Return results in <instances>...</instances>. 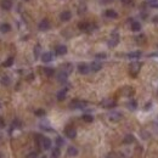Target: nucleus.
Here are the masks:
<instances>
[{
  "label": "nucleus",
  "instance_id": "nucleus-9",
  "mask_svg": "<svg viewBox=\"0 0 158 158\" xmlns=\"http://www.w3.org/2000/svg\"><path fill=\"white\" fill-rule=\"evenodd\" d=\"M38 28L40 29V31H47V29L50 28V22H49L47 19H43V21L39 23Z\"/></svg>",
  "mask_w": 158,
  "mask_h": 158
},
{
  "label": "nucleus",
  "instance_id": "nucleus-38",
  "mask_svg": "<svg viewBox=\"0 0 158 158\" xmlns=\"http://www.w3.org/2000/svg\"><path fill=\"white\" fill-rule=\"evenodd\" d=\"M5 126V120H4V118L0 117V128H4Z\"/></svg>",
  "mask_w": 158,
  "mask_h": 158
},
{
  "label": "nucleus",
  "instance_id": "nucleus-31",
  "mask_svg": "<svg viewBox=\"0 0 158 158\" xmlns=\"http://www.w3.org/2000/svg\"><path fill=\"white\" fill-rule=\"evenodd\" d=\"M1 84H3V85H9L10 84V78L9 77H3V79H1Z\"/></svg>",
  "mask_w": 158,
  "mask_h": 158
},
{
  "label": "nucleus",
  "instance_id": "nucleus-11",
  "mask_svg": "<svg viewBox=\"0 0 158 158\" xmlns=\"http://www.w3.org/2000/svg\"><path fill=\"white\" fill-rule=\"evenodd\" d=\"M41 61L45 63L51 62L52 61V54L51 52H44V54L41 55Z\"/></svg>",
  "mask_w": 158,
  "mask_h": 158
},
{
  "label": "nucleus",
  "instance_id": "nucleus-21",
  "mask_svg": "<svg viewBox=\"0 0 158 158\" xmlns=\"http://www.w3.org/2000/svg\"><path fill=\"white\" fill-rule=\"evenodd\" d=\"M134 136L131 135V134H128V135H125V137L123 139V142L124 144H126V145H129V144H133L134 142Z\"/></svg>",
  "mask_w": 158,
  "mask_h": 158
},
{
  "label": "nucleus",
  "instance_id": "nucleus-42",
  "mask_svg": "<svg viewBox=\"0 0 158 158\" xmlns=\"http://www.w3.org/2000/svg\"><path fill=\"white\" fill-rule=\"evenodd\" d=\"M0 108H1V103H0Z\"/></svg>",
  "mask_w": 158,
  "mask_h": 158
},
{
  "label": "nucleus",
  "instance_id": "nucleus-5",
  "mask_svg": "<svg viewBox=\"0 0 158 158\" xmlns=\"http://www.w3.org/2000/svg\"><path fill=\"white\" fill-rule=\"evenodd\" d=\"M78 27H79V29L80 31H85V32H91L92 31V24H90V23H86V22H80L78 24Z\"/></svg>",
  "mask_w": 158,
  "mask_h": 158
},
{
  "label": "nucleus",
  "instance_id": "nucleus-24",
  "mask_svg": "<svg viewBox=\"0 0 158 158\" xmlns=\"http://www.w3.org/2000/svg\"><path fill=\"white\" fill-rule=\"evenodd\" d=\"M44 73H45V76H47V77H52L54 76V73H55V71H54V68H51V67H45Z\"/></svg>",
  "mask_w": 158,
  "mask_h": 158
},
{
  "label": "nucleus",
  "instance_id": "nucleus-32",
  "mask_svg": "<svg viewBox=\"0 0 158 158\" xmlns=\"http://www.w3.org/2000/svg\"><path fill=\"white\" fill-rule=\"evenodd\" d=\"M34 113H35V116H38V117H43V116H45V111L44 110H37Z\"/></svg>",
  "mask_w": 158,
  "mask_h": 158
},
{
  "label": "nucleus",
  "instance_id": "nucleus-10",
  "mask_svg": "<svg viewBox=\"0 0 158 158\" xmlns=\"http://www.w3.org/2000/svg\"><path fill=\"white\" fill-rule=\"evenodd\" d=\"M60 18H61V21H63V22H67V21H70V19L72 18V13H71L70 11H63V12L61 13Z\"/></svg>",
  "mask_w": 158,
  "mask_h": 158
},
{
  "label": "nucleus",
  "instance_id": "nucleus-2",
  "mask_svg": "<svg viewBox=\"0 0 158 158\" xmlns=\"http://www.w3.org/2000/svg\"><path fill=\"white\" fill-rule=\"evenodd\" d=\"M119 43V35H118V33H112V35H111V39L108 40V46L110 47H114L116 45Z\"/></svg>",
  "mask_w": 158,
  "mask_h": 158
},
{
  "label": "nucleus",
  "instance_id": "nucleus-39",
  "mask_svg": "<svg viewBox=\"0 0 158 158\" xmlns=\"http://www.w3.org/2000/svg\"><path fill=\"white\" fill-rule=\"evenodd\" d=\"M41 158H47V157H45V156H43V157H41Z\"/></svg>",
  "mask_w": 158,
  "mask_h": 158
},
{
  "label": "nucleus",
  "instance_id": "nucleus-23",
  "mask_svg": "<svg viewBox=\"0 0 158 158\" xmlns=\"http://www.w3.org/2000/svg\"><path fill=\"white\" fill-rule=\"evenodd\" d=\"M129 58H139L141 57V51H133V52H129L128 54Z\"/></svg>",
  "mask_w": 158,
  "mask_h": 158
},
{
  "label": "nucleus",
  "instance_id": "nucleus-41",
  "mask_svg": "<svg viewBox=\"0 0 158 158\" xmlns=\"http://www.w3.org/2000/svg\"><path fill=\"white\" fill-rule=\"evenodd\" d=\"M0 140H1V134H0Z\"/></svg>",
  "mask_w": 158,
  "mask_h": 158
},
{
  "label": "nucleus",
  "instance_id": "nucleus-15",
  "mask_svg": "<svg viewBox=\"0 0 158 158\" xmlns=\"http://www.w3.org/2000/svg\"><path fill=\"white\" fill-rule=\"evenodd\" d=\"M56 54L60 55V56L66 55L67 54V47L65 46V45H58V46L56 47Z\"/></svg>",
  "mask_w": 158,
  "mask_h": 158
},
{
  "label": "nucleus",
  "instance_id": "nucleus-26",
  "mask_svg": "<svg viewBox=\"0 0 158 158\" xmlns=\"http://www.w3.org/2000/svg\"><path fill=\"white\" fill-rule=\"evenodd\" d=\"M83 120L86 122V123H91L92 120H94V117H92L91 114H83Z\"/></svg>",
  "mask_w": 158,
  "mask_h": 158
},
{
  "label": "nucleus",
  "instance_id": "nucleus-8",
  "mask_svg": "<svg viewBox=\"0 0 158 158\" xmlns=\"http://www.w3.org/2000/svg\"><path fill=\"white\" fill-rule=\"evenodd\" d=\"M86 106V102L84 101H78V100H74V101L71 102V107L72 108H84Z\"/></svg>",
  "mask_w": 158,
  "mask_h": 158
},
{
  "label": "nucleus",
  "instance_id": "nucleus-40",
  "mask_svg": "<svg viewBox=\"0 0 158 158\" xmlns=\"http://www.w3.org/2000/svg\"><path fill=\"white\" fill-rule=\"evenodd\" d=\"M1 157H3V155H1V153H0V158H1Z\"/></svg>",
  "mask_w": 158,
  "mask_h": 158
},
{
  "label": "nucleus",
  "instance_id": "nucleus-16",
  "mask_svg": "<svg viewBox=\"0 0 158 158\" xmlns=\"http://www.w3.org/2000/svg\"><path fill=\"white\" fill-rule=\"evenodd\" d=\"M101 68H102V65L100 62H96V61H95V62H92L91 65H90V70L94 71V72H98Z\"/></svg>",
  "mask_w": 158,
  "mask_h": 158
},
{
  "label": "nucleus",
  "instance_id": "nucleus-33",
  "mask_svg": "<svg viewBox=\"0 0 158 158\" xmlns=\"http://www.w3.org/2000/svg\"><path fill=\"white\" fill-rule=\"evenodd\" d=\"M39 52H40V46H39V45H37V46H35V49H34V56H35V58H38V57H39Z\"/></svg>",
  "mask_w": 158,
  "mask_h": 158
},
{
  "label": "nucleus",
  "instance_id": "nucleus-14",
  "mask_svg": "<svg viewBox=\"0 0 158 158\" xmlns=\"http://www.w3.org/2000/svg\"><path fill=\"white\" fill-rule=\"evenodd\" d=\"M105 16L108 17V18H117V17H118L117 12H116L114 10H111V9H108V10L105 11Z\"/></svg>",
  "mask_w": 158,
  "mask_h": 158
},
{
  "label": "nucleus",
  "instance_id": "nucleus-30",
  "mask_svg": "<svg viewBox=\"0 0 158 158\" xmlns=\"http://www.w3.org/2000/svg\"><path fill=\"white\" fill-rule=\"evenodd\" d=\"M128 106H129L130 110H135L136 107H137V102L135 101V100H131V101H129V103H128Z\"/></svg>",
  "mask_w": 158,
  "mask_h": 158
},
{
  "label": "nucleus",
  "instance_id": "nucleus-37",
  "mask_svg": "<svg viewBox=\"0 0 158 158\" xmlns=\"http://www.w3.org/2000/svg\"><path fill=\"white\" fill-rule=\"evenodd\" d=\"M96 58H106V54H103V52L97 54V55H96Z\"/></svg>",
  "mask_w": 158,
  "mask_h": 158
},
{
  "label": "nucleus",
  "instance_id": "nucleus-13",
  "mask_svg": "<svg viewBox=\"0 0 158 158\" xmlns=\"http://www.w3.org/2000/svg\"><path fill=\"white\" fill-rule=\"evenodd\" d=\"M122 119V114L119 112H113V113L110 114V120L111 122H118V120Z\"/></svg>",
  "mask_w": 158,
  "mask_h": 158
},
{
  "label": "nucleus",
  "instance_id": "nucleus-7",
  "mask_svg": "<svg viewBox=\"0 0 158 158\" xmlns=\"http://www.w3.org/2000/svg\"><path fill=\"white\" fill-rule=\"evenodd\" d=\"M78 71L80 74H88L89 71H90V67H89L86 63H80L78 66Z\"/></svg>",
  "mask_w": 158,
  "mask_h": 158
},
{
  "label": "nucleus",
  "instance_id": "nucleus-12",
  "mask_svg": "<svg viewBox=\"0 0 158 158\" xmlns=\"http://www.w3.org/2000/svg\"><path fill=\"white\" fill-rule=\"evenodd\" d=\"M67 76H68V74H67L65 71H61V72L58 73V76H57V80L63 84V83L67 82Z\"/></svg>",
  "mask_w": 158,
  "mask_h": 158
},
{
  "label": "nucleus",
  "instance_id": "nucleus-1",
  "mask_svg": "<svg viewBox=\"0 0 158 158\" xmlns=\"http://www.w3.org/2000/svg\"><path fill=\"white\" fill-rule=\"evenodd\" d=\"M140 68H141V63L140 62H133L131 65L129 66V71H130V74L133 77H135L137 73L140 72Z\"/></svg>",
  "mask_w": 158,
  "mask_h": 158
},
{
  "label": "nucleus",
  "instance_id": "nucleus-25",
  "mask_svg": "<svg viewBox=\"0 0 158 158\" xmlns=\"http://www.w3.org/2000/svg\"><path fill=\"white\" fill-rule=\"evenodd\" d=\"M63 71H65L67 74H70V73H72V71H73V66L71 63H66V65L63 66Z\"/></svg>",
  "mask_w": 158,
  "mask_h": 158
},
{
  "label": "nucleus",
  "instance_id": "nucleus-35",
  "mask_svg": "<svg viewBox=\"0 0 158 158\" xmlns=\"http://www.w3.org/2000/svg\"><path fill=\"white\" fill-rule=\"evenodd\" d=\"M150 5L152 7H158V0H151L150 1Z\"/></svg>",
  "mask_w": 158,
  "mask_h": 158
},
{
  "label": "nucleus",
  "instance_id": "nucleus-43",
  "mask_svg": "<svg viewBox=\"0 0 158 158\" xmlns=\"http://www.w3.org/2000/svg\"><path fill=\"white\" fill-rule=\"evenodd\" d=\"M26 1H29V0H26Z\"/></svg>",
  "mask_w": 158,
  "mask_h": 158
},
{
  "label": "nucleus",
  "instance_id": "nucleus-20",
  "mask_svg": "<svg viewBox=\"0 0 158 158\" xmlns=\"http://www.w3.org/2000/svg\"><path fill=\"white\" fill-rule=\"evenodd\" d=\"M11 31V26L9 23H3V24H0V32L1 33H9Z\"/></svg>",
  "mask_w": 158,
  "mask_h": 158
},
{
  "label": "nucleus",
  "instance_id": "nucleus-18",
  "mask_svg": "<svg viewBox=\"0 0 158 158\" xmlns=\"http://www.w3.org/2000/svg\"><path fill=\"white\" fill-rule=\"evenodd\" d=\"M1 7L4 10H10L12 7V1L11 0H3L1 1Z\"/></svg>",
  "mask_w": 158,
  "mask_h": 158
},
{
  "label": "nucleus",
  "instance_id": "nucleus-27",
  "mask_svg": "<svg viewBox=\"0 0 158 158\" xmlns=\"http://www.w3.org/2000/svg\"><path fill=\"white\" fill-rule=\"evenodd\" d=\"M140 29H141V24H140L139 22H133V24H131V31L140 32Z\"/></svg>",
  "mask_w": 158,
  "mask_h": 158
},
{
  "label": "nucleus",
  "instance_id": "nucleus-29",
  "mask_svg": "<svg viewBox=\"0 0 158 158\" xmlns=\"http://www.w3.org/2000/svg\"><path fill=\"white\" fill-rule=\"evenodd\" d=\"M56 145H57V147H61V146L65 145V140H63L61 136H57L56 137Z\"/></svg>",
  "mask_w": 158,
  "mask_h": 158
},
{
  "label": "nucleus",
  "instance_id": "nucleus-34",
  "mask_svg": "<svg viewBox=\"0 0 158 158\" xmlns=\"http://www.w3.org/2000/svg\"><path fill=\"white\" fill-rule=\"evenodd\" d=\"M37 157H38V153H37V152H31V153L27 155V158H37Z\"/></svg>",
  "mask_w": 158,
  "mask_h": 158
},
{
  "label": "nucleus",
  "instance_id": "nucleus-17",
  "mask_svg": "<svg viewBox=\"0 0 158 158\" xmlns=\"http://www.w3.org/2000/svg\"><path fill=\"white\" fill-rule=\"evenodd\" d=\"M67 155L71 156V157H76V156L78 155V150H77L74 146H70L68 150H67Z\"/></svg>",
  "mask_w": 158,
  "mask_h": 158
},
{
  "label": "nucleus",
  "instance_id": "nucleus-4",
  "mask_svg": "<svg viewBox=\"0 0 158 158\" xmlns=\"http://www.w3.org/2000/svg\"><path fill=\"white\" fill-rule=\"evenodd\" d=\"M65 134H66L70 139H74L77 136V130L74 129V128H72V126H67L66 129H65Z\"/></svg>",
  "mask_w": 158,
  "mask_h": 158
},
{
  "label": "nucleus",
  "instance_id": "nucleus-28",
  "mask_svg": "<svg viewBox=\"0 0 158 158\" xmlns=\"http://www.w3.org/2000/svg\"><path fill=\"white\" fill-rule=\"evenodd\" d=\"M12 65H13V57H9V58H7V60L3 63L4 67H11Z\"/></svg>",
  "mask_w": 158,
  "mask_h": 158
},
{
  "label": "nucleus",
  "instance_id": "nucleus-3",
  "mask_svg": "<svg viewBox=\"0 0 158 158\" xmlns=\"http://www.w3.org/2000/svg\"><path fill=\"white\" fill-rule=\"evenodd\" d=\"M101 106L105 108H113L116 106V101L112 100V98H106V100H103L101 102Z\"/></svg>",
  "mask_w": 158,
  "mask_h": 158
},
{
  "label": "nucleus",
  "instance_id": "nucleus-19",
  "mask_svg": "<svg viewBox=\"0 0 158 158\" xmlns=\"http://www.w3.org/2000/svg\"><path fill=\"white\" fill-rule=\"evenodd\" d=\"M66 94H67V89H62L57 92V100L58 101H63L66 98Z\"/></svg>",
  "mask_w": 158,
  "mask_h": 158
},
{
  "label": "nucleus",
  "instance_id": "nucleus-36",
  "mask_svg": "<svg viewBox=\"0 0 158 158\" xmlns=\"http://www.w3.org/2000/svg\"><path fill=\"white\" fill-rule=\"evenodd\" d=\"M136 41H139V43H141V41H145V37H144V35L136 37Z\"/></svg>",
  "mask_w": 158,
  "mask_h": 158
},
{
  "label": "nucleus",
  "instance_id": "nucleus-6",
  "mask_svg": "<svg viewBox=\"0 0 158 158\" xmlns=\"http://www.w3.org/2000/svg\"><path fill=\"white\" fill-rule=\"evenodd\" d=\"M122 92H123L124 96H126V97H130V96H133V95H134L135 90H134L131 86H124V88L122 89Z\"/></svg>",
  "mask_w": 158,
  "mask_h": 158
},
{
  "label": "nucleus",
  "instance_id": "nucleus-22",
  "mask_svg": "<svg viewBox=\"0 0 158 158\" xmlns=\"http://www.w3.org/2000/svg\"><path fill=\"white\" fill-rule=\"evenodd\" d=\"M60 155H61V151L58 147L52 149V151H51V158H60Z\"/></svg>",
  "mask_w": 158,
  "mask_h": 158
}]
</instances>
